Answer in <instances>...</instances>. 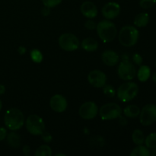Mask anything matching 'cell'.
Masks as SVG:
<instances>
[{"label": "cell", "instance_id": "33", "mask_svg": "<svg viewBox=\"0 0 156 156\" xmlns=\"http://www.w3.org/2000/svg\"><path fill=\"white\" fill-rule=\"evenodd\" d=\"M41 14H42L44 16H48V15L50 14V8L44 6V7L42 9V10H41Z\"/></svg>", "mask_w": 156, "mask_h": 156}, {"label": "cell", "instance_id": "1", "mask_svg": "<svg viewBox=\"0 0 156 156\" xmlns=\"http://www.w3.org/2000/svg\"><path fill=\"white\" fill-rule=\"evenodd\" d=\"M5 125L12 131L21 129L24 123V117L23 113L18 108H10L5 114Z\"/></svg>", "mask_w": 156, "mask_h": 156}, {"label": "cell", "instance_id": "20", "mask_svg": "<svg viewBox=\"0 0 156 156\" xmlns=\"http://www.w3.org/2000/svg\"><path fill=\"white\" fill-rule=\"evenodd\" d=\"M149 21V16L147 13H140L134 18V24L138 27H146Z\"/></svg>", "mask_w": 156, "mask_h": 156}, {"label": "cell", "instance_id": "10", "mask_svg": "<svg viewBox=\"0 0 156 156\" xmlns=\"http://www.w3.org/2000/svg\"><path fill=\"white\" fill-rule=\"evenodd\" d=\"M98 108L97 105L93 101L85 102L81 105L79 110L80 117L84 120H92L97 116Z\"/></svg>", "mask_w": 156, "mask_h": 156}, {"label": "cell", "instance_id": "36", "mask_svg": "<svg viewBox=\"0 0 156 156\" xmlns=\"http://www.w3.org/2000/svg\"><path fill=\"white\" fill-rule=\"evenodd\" d=\"M5 92V87L3 85L0 84V95H2Z\"/></svg>", "mask_w": 156, "mask_h": 156}, {"label": "cell", "instance_id": "13", "mask_svg": "<svg viewBox=\"0 0 156 156\" xmlns=\"http://www.w3.org/2000/svg\"><path fill=\"white\" fill-rule=\"evenodd\" d=\"M50 106L53 111L57 113H62L66 110L68 103L63 96L61 94H55L50 98Z\"/></svg>", "mask_w": 156, "mask_h": 156}, {"label": "cell", "instance_id": "21", "mask_svg": "<svg viewBox=\"0 0 156 156\" xmlns=\"http://www.w3.org/2000/svg\"><path fill=\"white\" fill-rule=\"evenodd\" d=\"M151 155L149 149L143 145H139L131 152V156H149Z\"/></svg>", "mask_w": 156, "mask_h": 156}, {"label": "cell", "instance_id": "24", "mask_svg": "<svg viewBox=\"0 0 156 156\" xmlns=\"http://www.w3.org/2000/svg\"><path fill=\"white\" fill-rule=\"evenodd\" d=\"M145 143L146 146L148 149H155L156 148V133H152L147 136L145 139Z\"/></svg>", "mask_w": 156, "mask_h": 156}, {"label": "cell", "instance_id": "15", "mask_svg": "<svg viewBox=\"0 0 156 156\" xmlns=\"http://www.w3.org/2000/svg\"><path fill=\"white\" fill-rule=\"evenodd\" d=\"M102 61L108 66H114L119 62V56L113 50H106L101 56Z\"/></svg>", "mask_w": 156, "mask_h": 156}, {"label": "cell", "instance_id": "27", "mask_svg": "<svg viewBox=\"0 0 156 156\" xmlns=\"http://www.w3.org/2000/svg\"><path fill=\"white\" fill-rule=\"evenodd\" d=\"M103 92L106 96L109 98H113L115 95V90L112 85H105L103 86Z\"/></svg>", "mask_w": 156, "mask_h": 156}, {"label": "cell", "instance_id": "34", "mask_svg": "<svg viewBox=\"0 0 156 156\" xmlns=\"http://www.w3.org/2000/svg\"><path fill=\"white\" fill-rule=\"evenodd\" d=\"M30 148L29 147V146H27V145H25V146L23 147V153L27 156L30 154Z\"/></svg>", "mask_w": 156, "mask_h": 156}, {"label": "cell", "instance_id": "12", "mask_svg": "<svg viewBox=\"0 0 156 156\" xmlns=\"http://www.w3.org/2000/svg\"><path fill=\"white\" fill-rule=\"evenodd\" d=\"M102 15L107 19H114L117 18L120 13V6L118 3L111 2L102 8Z\"/></svg>", "mask_w": 156, "mask_h": 156}, {"label": "cell", "instance_id": "29", "mask_svg": "<svg viewBox=\"0 0 156 156\" xmlns=\"http://www.w3.org/2000/svg\"><path fill=\"white\" fill-rule=\"evenodd\" d=\"M133 61L136 65L141 66L143 63V57L139 53H134L133 56Z\"/></svg>", "mask_w": 156, "mask_h": 156}, {"label": "cell", "instance_id": "25", "mask_svg": "<svg viewBox=\"0 0 156 156\" xmlns=\"http://www.w3.org/2000/svg\"><path fill=\"white\" fill-rule=\"evenodd\" d=\"M30 58L34 62H41L43 59L42 53L38 50H33L30 52Z\"/></svg>", "mask_w": 156, "mask_h": 156}, {"label": "cell", "instance_id": "40", "mask_svg": "<svg viewBox=\"0 0 156 156\" xmlns=\"http://www.w3.org/2000/svg\"><path fill=\"white\" fill-rule=\"evenodd\" d=\"M2 102L1 99H0V111L2 110Z\"/></svg>", "mask_w": 156, "mask_h": 156}, {"label": "cell", "instance_id": "26", "mask_svg": "<svg viewBox=\"0 0 156 156\" xmlns=\"http://www.w3.org/2000/svg\"><path fill=\"white\" fill-rule=\"evenodd\" d=\"M156 3V0H140V5L142 9H148L153 7Z\"/></svg>", "mask_w": 156, "mask_h": 156}, {"label": "cell", "instance_id": "8", "mask_svg": "<svg viewBox=\"0 0 156 156\" xmlns=\"http://www.w3.org/2000/svg\"><path fill=\"white\" fill-rule=\"evenodd\" d=\"M59 45L65 51L71 52L76 50L79 47V41L76 35L70 33H66L59 38Z\"/></svg>", "mask_w": 156, "mask_h": 156}, {"label": "cell", "instance_id": "31", "mask_svg": "<svg viewBox=\"0 0 156 156\" xmlns=\"http://www.w3.org/2000/svg\"><path fill=\"white\" fill-rule=\"evenodd\" d=\"M41 136H42V139L44 141H45L46 143H50L52 140V136L48 132H46L44 131L42 134H41Z\"/></svg>", "mask_w": 156, "mask_h": 156}, {"label": "cell", "instance_id": "9", "mask_svg": "<svg viewBox=\"0 0 156 156\" xmlns=\"http://www.w3.org/2000/svg\"><path fill=\"white\" fill-rule=\"evenodd\" d=\"M119 77L124 81L132 80L136 75V70L132 62L128 60H123L120 62L117 69Z\"/></svg>", "mask_w": 156, "mask_h": 156}, {"label": "cell", "instance_id": "11", "mask_svg": "<svg viewBox=\"0 0 156 156\" xmlns=\"http://www.w3.org/2000/svg\"><path fill=\"white\" fill-rule=\"evenodd\" d=\"M88 81L94 88H102L106 85L107 76L100 70H93L88 74Z\"/></svg>", "mask_w": 156, "mask_h": 156}, {"label": "cell", "instance_id": "22", "mask_svg": "<svg viewBox=\"0 0 156 156\" xmlns=\"http://www.w3.org/2000/svg\"><path fill=\"white\" fill-rule=\"evenodd\" d=\"M132 140L136 146L143 145L145 142V136L143 131L140 129H135L132 134Z\"/></svg>", "mask_w": 156, "mask_h": 156}, {"label": "cell", "instance_id": "3", "mask_svg": "<svg viewBox=\"0 0 156 156\" xmlns=\"http://www.w3.org/2000/svg\"><path fill=\"white\" fill-rule=\"evenodd\" d=\"M140 37V32L133 26H124L120 30L118 34V39L120 44L123 47H130L137 43Z\"/></svg>", "mask_w": 156, "mask_h": 156}, {"label": "cell", "instance_id": "32", "mask_svg": "<svg viewBox=\"0 0 156 156\" xmlns=\"http://www.w3.org/2000/svg\"><path fill=\"white\" fill-rule=\"evenodd\" d=\"M7 129L4 127H0V142L4 140L7 136Z\"/></svg>", "mask_w": 156, "mask_h": 156}, {"label": "cell", "instance_id": "18", "mask_svg": "<svg viewBox=\"0 0 156 156\" xmlns=\"http://www.w3.org/2000/svg\"><path fill=\"white\" fill-rule=\"evenodd\" d=\"M123 114L126 117L129 118H135L138 117L140 114V109L138 106L135 105H128L123 110Z\"/></svg>", "mask_w": 156, "mask_h": 156}, {"label": "cell", "instance_id": "6", "mask_svg": "<svg viewBox=\"0 0 156 156\" xmlns=\"http://www.w3.org/2000/svg\"><path fill=\"white\" fill-rule=\"evenodd\" d=\"M121 114L122 110L120 105L113 102L102 105L99 110V115L102 120H114L120 117Z\"/></svg>", "mask_w": 156, "mask_h": 156}, {"label": "cell", "instance_id": "37", "mask_svg": "<svg viewBox=\"0 0 156 156\" xmlns=\"http://www.w3.org/2000/svg\"><path fill=\"white\" fill-rule=\"evenodd\" d=\"M18 50V53H21V54H24V53L26 52V49L23 47H20Z\"/></svg>", "mask_w": 156, "mask_h": 156}, {"label": "cell", "instance_id": "42", "mask_svg": "<svg viewBox=\"0 0 156 156\" xmlns=\"http://www.w3.org/2000/svg\"><path fill=\"white\" fill-rule=\"evenodd\" d=\"M155 66H156V61H155Z\"/></svg>", "mask_w": 156, "mask_h": 156}, {"label": "cell", "instance_id": "28", "mask_svg": "<svg viewBox=\"0 0 156 156\" xmlns=\"http://www.w3.org/2000/svg\"><path fill=\"white\" fill-rule=\"evenodd\" d=\"M42 2L44 6L50 9V8H54L59 5L62 2V0H42Z\"/></svg>", "mask_w": 156, "mask_h": 156}, {"label": "cell", "instance_id": "5", "mask_svg": "<svg viewBox=\"0 0 156 156\" xmlns=\"http://www.w3.org/2000/svg\"><path fill=\"white\" fill-rule=\"evenodd\" d=\"M27 132L34 136H40L45 131V123L41 117L35 114L30 115L25 122Z\"/></svg>", "mask_w": 156, "mask_h": 156}, {"label": "cell", "instance_id": "19", "mask_svg": "<svg viewBox=\"0 0 156 156\" xmlns=\"http://www.w3.org/2000/svg\"><path fill=\"white\" fill-rule=\"evenodd\" d=\"M151 75V69L149 66L146 65L141 66L139 69V71L137 73V77L140 82H146L149 79Z\"/></svg>", "mask_w": 156, "mask_h": 156}, {"label": "cell", "instance_id": "14", "mask_svg": "<svg viewBox=\"0 0 156 156\" xmlns=\"http://www.w3.org/2000/svg\"><path fill=\"white\" fill-rule=\"evenodd\" d=\"M80 10L84 16L90 19L95 18L98 15V9L92 2H84L81 5Z\"/></svg>", "mask_w": 156, "mask_h": 156}, {"label": "cell", "instance_id": "2", "mask_svg": "<svg viewBox=\"0 0 156 156\" xmlns=\"http://www.w3.org/2000/svg\"><path fill=\"white\" fill-rule=\"evenodd\" d=\"M96 30L100 39L105 43L111 42L114 41L117 33L115 24L108 20L101 21L97 24Z\"/></svg>", "mask_w": 156, "mask_h": 156}, {"label": "cell", "instance_id": "38", "mask_svg": "<svg viewBox=\"0 0 156 156\" xmlns=\"http://www.w3.org/2000/svg\"><path fill=\"white\" fill-rule=\"evenodd\" d=\"M152 80H153V82H155V83H156V73H155L152 75Z\"/></svg>", "mask_w": 156, "mask_h": 156}, {"label": "cell", "instance_id": "41", "mask_svg": "<svg viewBox=\"0 0 156 156\" xmlns=\"http://www.w3.org/2000/svg\"><path fill=\"white\" fill-rule=\"evenodd\" d=\"M59 155H63V156H65L66 155H65V154H56V156H59Z\"/></svg>", "mask_w": 156, "mask_h": 156}, {"label": "cell", "instance_id": "23", "mask_svg": "<svg viewBox=\"0 0 156 156\" xmlns=\"http://www.w3.org/2000/svg\"><path fill=\"white\" fill-rule=\"evenodd\" d=\"M34 155L35 156H51L52 150L47 145H42L37 148Z\"/></svg>", "mask_w": 156, "mask_h": 156}, {"label": "cell", "instance_id": "35", "mask_svg": "<svg viewBox=\"0 0 156 156\" xmlns=\"http://www.w3.org/2000/svg\"><path fill=\"white\" fill-rule=\"evenodd\" d=\"M120 123L121 125H123V126H125L126 124H127V120H126V119L124 118V117H121L120 116Z\"/></svg>", "mask_w": 156, "mask_h": 156}, {"label": "cell", "instance_id": "17", "mask_svg": "<svg viewBox=\"0 0 156 156\" xmlns=\"http://www.w3.org/2000/svg\"><path fill=\"white\" fill-rule=\"evenodd\" d=\"M7 143L9 146L12 148H18L21 146V137L18 133L15 132H11L7 134Z\"/></svg>", "mask_w": 156, "mask_h": 156}, {"label": "cell", "instance_id": "30", "mask_svg": "<svg viewBox=\"0 0 156 156\" xmlns=\"http://www.w3.org/2000/svg\"><path fill=\"white\" fill-rule=\"evenodd\" d=\"M85 27L88 30H94L97 27V24L95 23V21H92V20H88L85 22Z\"/></svg>", "mask_w": 156, "mask_h": 156}, {"label": "cell", "instance_id": "7", "mask_svg": "<svg viewBox=\"0 0 156 156\" xmlns=\"http://www.w3.org/2000/svg\"><path fill=\"white\" fill-rule=\"evenodd\" d=\"M140 121L145 126H150L156 122V105L148 104L142 108L140 114Z\"/></svg>", "mask_w": 156, "mask_h": 156}, {"label": "cell", "instance_id": "4", "mask_svg": "<svg viewBox=\"0 0 156 156\" xmlns=\"http://www.w3.org/2000/svg\"><path fill=\"white\" fill-rule=\"evenodd\" d=\"M139 93V86L132 82H125L118 88L117 95L122 102H128L135 98Z\"/></svg>", "mask_w": 156, "mask_h": 156}, {"label": "cell", "instance_id": "39", "mask_svg": "<svg viewBox=\"0 0 156 156\" xmlns=\"http://www.w3.org/2000/svg\"><path fill=\"white\" fill-rule=\"evenodd\" d=\"M151 155H152V156H156V148H155V149H153V150H152V153H151Z\"/></svg>", "mask_w": 156, "mask_h": 156}, {"label": "cell", "instance_id": "16", "mask_svg": "<svg viewBox=\"0 0 156 156\" xmlns=\"http://www.w3.org/2000/svg\"><path fill=\"white\" fill-rule=\"evenodd\" d=\"M81 47L87 52H94L98 48V43L94 38L87 37L82 41Z\"/></svg>", "mask_w": 156, "mask_h": 156}]
</instances>
